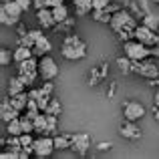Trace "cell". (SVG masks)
<instances>
[{
    "label": "cell",
    "instance_id": "27",
    "mask_svg": "<svg viewBox=\"0 0 159 159\" xmlns=\"http://www.w3.org/2000/svg\"><path fill=\"white\" fill-rule=\"evenodd\" d=\"M61 111H62V105H61V101L58 99H51V103H48V107H47V115H61Z\"/></svg>",
    "mask_w": 159,
    "mask_h": 159
},
{
    "label": "cell",
    "instance_id": "19",
    "mask_svg": "<svg viewBox=\"0 0 159 159\" xmlns=\"http://www.w3.org/2000/svg\"><path fill=\"white\" fill-rule=\"evenodd\" d=\"M54 137V147L58 149V151H62V149H70V141H73V135H66V133H61V135H52Z\"/></svg>",
    "mask_w": 159,
    "mask_h": 159
},
{
    "label": "cell",
    "instance_id": "22",
    "mask_svg": "<svg viewBox=\"0 0 159 159\" xmlns=\"http://www.w3.org/2000/svg\"><path fill=\"white\" fill-rule=\"evenodd\" d=\"M117 66H119V70L123 75H129V73H133V61L125 54V57H119L117 58Z\"/></svg>",
    "mask_w": 159,
    "mask_h": 159
},
{
    "label": "cell",
    "instance_id": "23",
    "mask_svg": "<svg viewBox=\"0 0 159 159\" xmlns=\"http://www.w3.org/2000/svg\"><path fill=\"white\" fill-rule=\"evenodd\" d=\"M52 16H54V20H57V24H61L62 20L69 18V8H66V4L54 6V8H52Z\"/></svg>",
    "mask_w": 159,
    "mask_h": 159
},
{
    "label": "cell",
    "instance_id": "16",
    "mask_svg": "<svg viewBox=\"0 0 159 159\" xmlns=\"http://www.w3.org/2000/svg\"><path fill=\"white\" fill-rule=\"evenodd\" d=\"M107 70H109L107 62H103V65L97 66V69H93L91 70V77H89V85H99V83L107 77Z\"/></svg>",
    "mask_w": 159,
    "mask_h": 159
},
{
    "label": "cell",
    "instance_id": "21",
    "mask_svg": "<svg viewBox=\"0 0 159 159\" xmlns=\"http://www.w3.org/2000/svg\"><path fill=\"white\" fill-rule=\"evenodd\" d=\"M24 133V129H22V121H20V117L18 119H12L10 123H6V135H22Z\"/></svg>",
    "mask_w": 159,
    "mask_h": 159
},
{
    "label": "cell",
    "instance_id": "36",
    "mask_svg": "<svg viewBox=\"0 0 159 159\" xmlns=\"http://www.w3.org/2000/svg\"><path fill=\"white\" fill-rule=\"evenodd\" d=\"M32 6H34L36 10H40V8H47V6H48V0H32Z\"/></svg>",
    "mask_w": 159,
    "mask_h": 159
},
{
    "label": "cell",
    "instance_id": "9",
    "mask_svg": "<svg viewBox=\"0 0 159 159\" xmlns=\"http://www.w3.org/2000/svg\"><path fill=\"white\" fill-rule=\"evenodd\" d=\"M70 149H73L77 155H85V153L91 149V135L89 133H73Z\"/></svg>",
    "mask_w": 159,
    "mask_h": 159
},
{
    "label": "cell",
    "instance_id": "8",
    "mask_svg": "<svg viewBox=\"0 0 159 159\" xmlns=\"http://www.w3.org/2000/svg\"><path fill=\"white\" fill-rule=\"evenodd\" d=\"M121 111H123V117L129 121H139L141 117H145V107L139 101H125Z\"/></svg>",
    "mask_w": 159,
    "mask_h": 159
},
{
    "label": "cell",
    "instance_id": "6",
    "mask_svg": "<svg viewBox=\"0 0 159 159\" xmlns=\"http://www.w3.org/2000/svg\"><path fill=\"white\" fill-rule=\"evenodd\" d=\"M39 75L43 81H52V79L58 77V66L52 57L44 54V57L39 58Z\"/></svg>",
    "mask_w": 159,
    "mask_h": 159
},
{
    "label": "cell",
    "instance_id": "43",
    "mask_svg": "<svg viewBox=\"0 0 159 159\" xmlns=\"http://www.w3.org/2000/svg\"><path fill=\"white\" fill-rule=\"evenodd\" d=\"M155 47H159V34H157V39H155Z\"/></svg>",
    "mask_w": 159,
    "mask_h": 159
},
{
    "label": "cell",
    "instance_id": "20",
    "mask_svg": "<svg viewBox=\"0 0 159 159\" xmlns=\"http://www.w3.org/2000/svg\"><path fill=\"white\" fill-rule=\"evenodd\" d=\"M30 57H34L32 48L22 47V44H18V48L14 51V62H16V65H18V62H22V61H26V58H30Z\"/></svg>",
    "mask_w": 159,
    "mask_h": 159
},
{
    "label": "cell",
    "instance_id": "26",
    "mask_svg": "<svg viewBox=\"0 0 159 159\" xmlns=\"http://www.w3.org/2000/svg\"><path fill=\"white\" fill-rule=\"evenodd\" d=\"M58 131V115H47V135H57Z\"/></svg>",
    "mask_w": 159,
    "mask_h": 159
},
{
    "label": "cell",
    "instance_id": "4",
    "mask_svg": "<svg viewBox=\"0 0 159 159\" xmlns=\"http://www.w3.org/2000/svg\"><path fill=\"white\" fill-rule=\"evenodd\" d=\"M123 51H125V54H127L131 61H143V58H149V57H151V47L139 43L137 39L123 43Z\"/></svg>",
    "mask_w": 159,
    "mask_h": 159
},
{
    "label": "cell",
    "instance_id": "5",
    "mask_svg": "<svg viewBox=\"0 0 159 159\" xmlns=\"http://www.w3.org/2000/svg\"><path fill=\"white\" fill-rule=\"evenodd\" d=\"M32 147H34V155L39 157V159L51 157V155H52V151L57 149V147H54V137H52V135H47V133H44L43 137L34 139Z\"/></svg>",
    "mask_w": 159,
    "mask_h": 159
},
{
    "label": "cell",
    "instance_id": "28",
    "mask_svg": "<svg viewBox=\"0 0 159 159\" xmlns=\"http://www.w3.org/2000/svg\"><path fill=\"white\" fill-rule=\"evenodd\" d=\"M141 24H145V26L151 28V30H157V28H159V18H157V16H153V14H145Z\"/></svg>",
    "mask_w": 159,
    "mask_h": 159
},
{
    "label": "cell",
    "instance_id": "12",
    "mask_svg": "<svg viewBox=\"0 0 159 159\" xmlns=\"http://www.w3.org/2000/svg\"><path fill=\"white\" fill-rule=\"evenodd\" d=\"M0 117H2V123L4 125L10 123L12 119H18V117H20V111L10 105V97L2 99V103H0Z\"/></svg>",
    "mask_w": 159,
    "mask_h": 159
},
{
    "label": "cell",
    "instance_id": "2",
    "mask_svg": "<svg viewBox=\"0 0 159 159\" xmlns=\"http://www.w3.org/2000/svg\"><path fill=\"white\" fill-rule=\"evenodd\" d=\"M22 12L24 10L20 8V4L16 0H4L2 6H0V22L4 26H14V24H18Z\"/></svg>",
    "mask_w": 159,
    "mask_h": 159
},
{
    "label": "cell",
    "instance_id": "42",
    "mask_svg": "<svg viewBox=\"0 0 159 159\" xmlns=\"http://www.w3.org/2000/svg\"><path fill=\"white\" fill-rule=\"evenodd\" d=\"M153 105H155V107H159V89H157L155 97H153Z\"/></svg>",
    "mask_w": 159,
    "mask_h": 159
},
{
    "label": "cell",
    "instance_id": "32",
    "mask_svg": "<svg viewBox=\"0 0 159 159\" xmlns=\"http://www.w3.org/2000/svg\"><path fill=\"white\" fill-rule=\"evenodd\" d=\"M18 44H22V47H28V48H34V40L30 39V36H28V32L26 34H22V36H18Z\"/></svg>",
    "mask_w": 159,
    "mask_h": 159
},
{
    "label": "cell",
    "instance_id": "34",
    "mask_svg": "<svg viewBox=\"0 0 159 159\" xmlns=\"http://www.w3.org/2000/svg\"><path fill=\"white\" fill-rule=\"evenodd\" d=\"M40 91H43L44 95H51V97H52V93H54V85H52L51 81H44V83H43V87H40Z\"/></svg>",
    "mask_w": 159,
    "mask_h": 159
},
{
    "label": "cell",
    "instance_id": "15",
    "mask_svg": "<svg viewBox=\"0 0 159 159\" xmlns=\"http://www.w3.org/2000/svg\"><path fill=\"white\" fill-rule=\"evenodd\" d=\"M51 48H52L51 40H48L47 36H40V39L36 40V44H34V48H32V52H34L36 58H40V57H44V54L51 52Z\"/></svg>",
    "mask_w": 159,
    "mask_h": 159
},
{
    "label": "cell",
    "instance_id": "38",
    "mask_svg": "<svg viewBox=\"0 0 159 159\" xmlns=\"http://www.w3.org/2000/svg\"><path fill=\"white\" fill-rule=\"evenodd\" d=\"M28 36H30V39L36 43V40H39L40 36H44V34H43V30H28Z\"/></svg>",
    "mask_w": 159,
    "mask_h": 159
},
{
    "label": "cell",
    "instance_id": "1",
    "mask_svg": "<svg viewBox=\"0 0 159 159\" xmlns=\"http://www.w3.org/2000/svg\"><path fill=\"white\" fill-rule=\"evenodd\" d=\"M109 26L113 28L115 32H121V30H127V32H135V28L139 26L137 24V18L131 14L129 10H117L115 14H113L111 22H109Z\"/></svg>",
    "mask_w": 159,
    "mask_h": 159
},
{
    "label": "cell",
    "instance_id": "10",
    "mask_svg": "<svg viewBox=\"0 0 159 159\" xmlns=\"http://www.w3.org/2000/svg\"><path fill=\"white\" fill-rule=\"evenodd\" d=\"M119 133L125 137V139H131V141L141 139V135H143L141 129H139V125H137V121H129V119H125V123H121Z\"/></svg>",
    "mask_w": 159,
    "mask_h": 159
},
{
    "label": "cell",
    "instance_id": "14",
    "mask_svg": "<svg viewBox=\"0 0 159 159\" xmlns=\"http://www.w3.org/2000/svg\"><path fill=\"white\" fill-rule=\"evenodd\" d=\"M36 20H39V24L43 28H54L57 26V20L52 16V8H48V6L36 10Z\"/></svg>",
    "mask_w": 159,
    "mask_h": 159
},
{
    "label": "cell",
    "instance_id": "40",
    "mask_svg": "<svg viewBox=\"0 0 159 159\" xmlns=\"http://www.w3.org/2000/svg\"><path fill=\"white\" fill-rule=\"evenodd\" d=\"M111 147H113L111 143H99V145H97V149H99V151H109Z\"/></svg>",
    "mask_w": 159,
    "mask_h": 159
},
{
    "label": "cell",
    "instance_id": "35",
    "mask_svg": "<svg viewBox=\"0 0 159 159\" xmlns=\"http://www.w3.org/2000/svg\"><path fill=\"white\" fill-rule=\"evenodd\" d=\"M111 0H93V10H101V8H107Z\"/></svg>",
    "mask_w": 159,
    "mask_h": 159
},
{
    "label": "cell",
    "instance_id": "25",
    "mask_svg": "<svg viewBox=\"0 0 159 159\" xmlns=\"http://www.w3.org/2000/svg\"><path fill=\"white\" fill-rule=\"evenodd\" d=\"M34 133H47V113H39L34 117Z\"/></svg>",
    "mask_w": 159,
    "mask_h": 159
},
{
    "label": "cell",
    "instance_id": "31",
    "mask_svg": "<svg viewBox=\"0 0 159 159\" xmlns=\"http://www.w3.org/2000/svg\"><path fill=\"white\" fill-rule=\"evenodd\" d=\"M51 99H52L51 95H44V93L40 95L39 99H36V103H39V109H40V111H43V113L47 111V107H48V103H51Z\"/></svg>",
    "mask_w": 159,
    "mask_h": 159
},
{
    "label": "cell",
    "instance_id": "30",
    "mask_svg": "<svg viewBox=\"0 0 159 159\" xmlns=\"http://www.w3.org/2000/svg\"><path fill=\"white\" fill-rule=\"evenodd\" d=\"M73 28H75V18H70V16L58 24V30H62L65 34H70V30H73Z\"/></svg>",
    "mask_w": 159,
    "mask_h": 159
},
{
    "label": "cell",
    "instance_id": "7",
    "mask_svg": "<svg viewBox=\"0 0 159 159\" xmlns=\"http://www.w3.org/2000/svg\"><path fill=\"white\" fill-rule=\"evenodd\" d=\"M61 54L66 58V61H81V58L87 57V44H62L61 47Z\"/></svg>",
    "mask_w": 159,
    "mask_h": 159
},
{
    "label": "cell",
    "instance_id": "11",
    "mask_svg": "<svg viewBox=\"0 0 159 159\" xmlns=\"http://www.w3.org/2000/svg\"><path fill=\"white\" fill-rule=\"evenodd\" d=\"M133 36H135L139 43L147 44V47H155V39H157V34H155V30L147 28L145 24H139V26L135 28V32H133Z\"/></svg>",
    "mask_w": 159,
    "mask_h": 159
},
{
    "label": "cell",
    "instance_id": "33",
    "mask_svg": "<svg viewBox=\"0 0 159 159\" xmlns=\"http://www.w3.org/2000/svg\"><path fill=\"white\" fill-rule=\"evenodd\" d=\"M20 143H22V147H32V143H34L32 133H22L20 135Z\"/></svg>",
    "mask_w": 159,
    "mask_h": 159
},
{
    "label": "cell",
    "instance_id": "39",
    "mask_svg": "<svg viewBox=\"0 0 159 159\" xmlns=\"http://www.w3.org/2000/svg\"><path fill=\"white\" fill-rule=\"evenodd\" d=\"M16 2H18V4H20V8H22V10H24V12H26V10H28V8H30V6H32V0H16Z\"/></svg>",
    "mask_w": 159,
    "mask_h": 159
},
{
    "label": "cell",
    "instance_id": "29",
    "mask_svg": "<svg viewBox=\"0 0 159 159\" xmlns=\"http://www.w3.org/2000/svg\"><path fill=\"white\" fill-rule=\"evenodd\" d=\"M12 61H14V52H10L8 48H0V65L8 66Z\"/></svg>",
    "mask_w": 159,
    "mask_h": 159
},
{
    "label": "cell",
    "instance_id": "18",
    "mask_svg": "<svg viewBox=\"0 0 159 159\" xmlns=\"http://www.w3.org/2000/svg\"><path fill=\"white\" fill-rule=\"evenodd\" d=\"M8 97H10V95H8ZM10 105L14 107V109H18L20 113H22V111H26V105H28V93L24 91V93L12 95V97H10Z\"/></svg>",
    "mask_w": 159,
    "mask_h": 159
},
{
    "label": "cell",
    "instance_id": "37",
    "mask_svg": "<svg viewBox=\"0 0 159 159\" xmlns=\"http://www.w3.org/2000/svg\"><path fill=\"white\" fill-rule=\"evenodd\" d=\"M40 95H43V91H40V89H30V91H28V99H34V101L40 97Z\"/></svg>",
    "mask_w": 159,
    "mask_h": 159
},
{
    "label": "cell",
    "instance_id": "41",
    "mask_svg": "<svg viewBox=\"0 0 159 159\" xmlns=\"http://www.w3.org/2000/svg\"><path fill=\"white\" fill-rule=\"evenodd\" d=\"M65 4V0H48V8H54V6H61Z\"/></svg>",
    "mask_w": 159,
    "mask_h": 159
},
{
    "label": "cell",
    "instance_id": "17",
    "mask_svg": "<svg viewBox=\"0 0 159 159\" xmlns=\"http://www.w3.org/2000/svg\"><path fill=\"white\" fill-rule=\"evenodd\" d=\"M26 91V85H24V81L16 75V77H10V81H8V95H18V93H24Z\"/></svg>",
    "mask_w": 159,
    "mask_h": 159
},
{
    "label": "cell",
    "instance_id": "24",
    "mask_svg": "<svg viewBox=\"0 0 159 159\" xmlns=\"http://www.w3.org/2000/svg\"><path fill=\"white\" fill-rule=\"evenodd\" d=\"M113 18V14L107 10V8H101V10H93V20L97 22H103V24H109Z\"/></svg>",
    "mask_w": 159,
    "mask_h": 159
},
{
    "label": "cell",
    "instance_id": "13",
    "mask_svg": "<svg viewBox=\"0 0 159 159\" xmlns=\"http://www.w3.org/2000/svg\"><path fill=\"white\" fill-rule=\"evenodd\" d=\"M141 77L145 79H155L159 75V66L155 61H151V58H143V61H139V73Z\"/></svg>",
    "mask_w": 159,
    "mask_h": 159
},
{
    "label": "cell",
    "instance_id": "3",
    "mask_svg": "<svg viewBox=\"0 0 159 159\" xmlns=\"http://www.w3.org/2000/svg\"><path fill=\"white\" fill-rule=\"evenodd\" d=\"M18 77L24 81L26 87H32V83L40 77L39 75V58L30 57V58H26V61L18 62Z\"/></svg>",
    "mask_w": 159,
    "mask_h": 159
}]
</instances>
